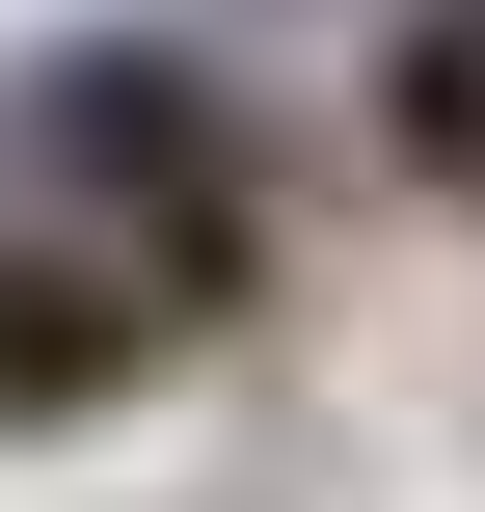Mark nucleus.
Returning a JSON list of instances; mask_svg holds the SVG:
<instances>
[{"label":"nucleus","instance_id":"f257e3e1","mask_svg":"<svg viewBox=\"0 0 485 512\" xmlns=\"http://www.w3.org/2000/svg\"><path fill=\"white\" fill-rule=\"evenodd\" d=\"M27 189L0 216H54L135 324H216V297H270V135L216 108V54H162V27H81V54H27Z\"/></svg>","mask_w":485,"mask_h":512},{"label":"nucleus","instance_id":"f03ea898","mask_svg":"<svg viewBox=\"0 0 485 512\" xmlns=\"http://www.w3.org/2000/svg\"><path fill=\"white\" fill-rule=\"evenodd\" d=\"M162 378V324L54 243V216H0V432H81V405H135Z\"/></svg>","mask_w":485,"mask_h":512},{"label":"nucleus","instance_id":"7ed1b4c3","mask_svg":"<svg viewBox=\"0 0 485 512\" xmlns=\"http://www.w3.org/2000/svg\"><path fill=\"white\" fill-rule=\"evenodd\" d=\"M351 135H378V189L485 216V0H378V54H351Z\"/></svg>","mask_w":485,"mask_h":512}]
</instances>
